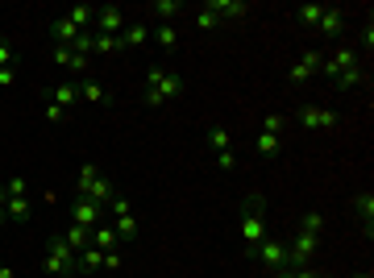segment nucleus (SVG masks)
Returning <instances> with one entry per match:
<instances>
[{
  "label": "nucleus",
  "mask_w": 374,
  "mask_h": 278,
  "mask_svg": "<svg viewBox=\"0 0 374 278\" xmlns=\"http://www.w3.org/2000/svg\"><path fill=\"white\" fill-rule=\"evenodd\" d=\"M183 79L175 75V71H163V67H150L146 71V79H142V100L150 104V108H167L171 100H179L183 96Z\"/></svg>",
  "instance_id": "obj_1"
},
{
  "label": "nucleus",
  "mask_w": 374,
  "mask_h": 278,
  "mask_svg": "<svg viewBox=\"0 0 374 278\" xmlns=\"http://www.w3.org/2000/svg\"><path fill=\"white\" fill-rule=\"evenodd\" d=\"M42 270H46V274H55V278H75V274H79L75 249L63 241V233L46 241V258H42Z\"/></svg>",
  "instance_id": "obj_2"
},
{
  "label": "nucleus",
  "mask_w": 374,
  "mask_h": 278,
  "mask_svg": "<svg viewBox=\"0 0 374 278\" xmlns=\"http://www.w3.org/2000/svg\"><path fill=\"white\" fill-rule=\"evenodd\" d=\"M262 237H266V199H262V195H250L245 208H241V245H245V253H250Z\"/></svg>",
  "instance_id": "obj_3"
},
{
  "label": "nucleus",
  "mask_w": 374,
  "mask_h": 278,
  "mask_svg": "<svg viewBox=\"0 0 374 278\" xmlns=\"http://www.w3.org/2000/svg\"><path fill=\"white\" fill-rule=\"evenodd\" d=\"M250 258H258V262H262L266 270L275 274L279 266H287V245H283V241H275V237H262V241H258V245L250 249Z\"/></svg>",
  "instance_id": "obj_4"
},
{
  "label": "nucleus",
  "mask_w": 374,
  "mask_h": 278,
  "mask_svg": "<svg viewBox=\"0 0 374 278\" xmlns=\"http://www.w3.org/2000/svg\"><path fill=\"white\" fill-rule=\"evenodd\" d=\"M349 67H362V59H358L353 46H341V50H333L329 59L320 63V75H325V79H337V75H345Z\"/></svg>",
  "instance_id": "obj_5"
},
{
  "label": "nucleus",
  "mask_w": 374,
  "mask_h": 278,
  "mask_svg": "<svg viewBox=\"0 0 374 278\" xmlns=\"http://www.w3.org/2000/svg\"><path fill=\"white\" fill-rule=\"evenodd\" d=\"M125 25H129V21H125V9H121V5H100V9H96V33L121 38Z\"/></svg>",
  "instance_id": "obj_6"
},
{
  "label": "nucleus",
  "mask_w": 374,
  "mask_h": 278,
  "mask_svg": "<svg viewBox=\"0 0 374 278\" xmlns=\"http://www.w3.org/2000/svg\"><path fill=\"white\" fill-rule=\"evenodd\" d=\"M316 249H320V237H312V233H299V237L287 245V266H312Z\"/></svg>",
  "instance_id": "obj_7"
},
{
  "label": "nucleus",
  "mask_w": 374,
  "mask_h": 278,
  "mask_svg": "<svg viewBox=\"0 0 374 278\" xmlns=\"http://www.w3.org/2000/svg\"><path fill=\"white\" fill-rule=\"evenodd\" d=\"M320 63H325V54H320V50H308L299 63L287 67V79H291V83H308L312 75H320Z\"/></svg>",
  "instance_id": "obj_8"
},
{
  "label": "nucleus",
  "mask_w": 374,
  "mask_h": 278,
  "mask_svg": "<svg viewBox=\"0 0 374 278\" xmlns=\"http://www.w3.org/2000/svg\"><path fill=\"white\" fill-rule=\"evenodd\" d=\"M299 125L308 133H320V129H337V113H329V108H299Z\"/></svg>",
  "instance_id": "obj_9"
},
{
  "label": "nucleus",
  "mask_w": 374,
  "mask_h": 278,
  "mask_svg": "<svg viewBox=\"0 0 374 278\" xmlns=\"http://www.w3.org/2000/svg\"><path fill=\"white\" fill-rule=\"evenodd\" d=\"M200 9H208L217 21H233V17H245L250 13L245 0H208V5H200Z\"/></svg>",
  "instance_id": "obj_10"
},
{
  "label": "nucleus",
  "mask_w": 374,
  "mask_h": 278,
  "mask_svg": "<svg viewBox=\"0 0 374 278\" xmlns=\"http://www.w3.org/2000/svg\"><path fill=\"white\" fill-rule=\"evenodd\" d=\"M100 216H104V208L100 204H92V199H75V208H71V220H75V225H83V229H96L100 225Z\"/></svg>",
  "instance_id": "obj_11"
},
{
  "label": "nucleus",
  "mask_w": 374,
  "mask_h": 278,
  "mask_svg": "<svg viewBox=\"0 0 374 278\" xmlns=\"http://www.w3.org/2000/svg\"><path fill=\"white\" fill-rule=\"evenodd\" d=\"M117 195H121V191H117V183L100 175V179H96V183L88 187V195H83V199H92V204H100V208H109V204H113Z\"/></svg>",
  "instance_id": "obj_12"
},
{
  "label": "nucleus",
  "mask_w": 374,
  "mask_h": 278,
  "mask_svg": "<svg viewBox=\"0 0 374 278\" xmlns=\"http://www.w3.org/2000/svg\"><path fill=\"white\" fill-rule=\"evenodd\" d=\"M117 42H121V50H137V46H146V42H150V25H146V21H129V25L121 29V38H117Z\"/></svg>",
  "instance_id": "obj_13"
},
{
  "label": "nucleus",
  "mask_w": 374,
  "mask_h": 278,
  "mask_svg": "<svg viewBox=\"0 0 374 278\" xmlns=\"http://www.w3.org/2000/svg\"><path fill=\"white\" fill-rule=\"evenodd\" d=\"M55 63L67 67V71H75V75H83L88 71V54H75L71 46H55Z\"/></svg>",
  "instance_id": "obj_14"
},
{
  "label": "nucleus",
  "mask_w": 374,
  "mask_h": 278,
  "mask_svg": "<svg viewBox=\"0 0 374 278\" xmlns=\"http://www.w3.org/2000/svg\"><path fill=\"white\" fill-rule=\"evenodd\" d=\"M353 216L366 225V237H370V225H374V191H358L353 195Z\"/></svg>",
  "instance_id": "obj_15"
},
{
  "label": "nucleus",
  "mask_w": 374,
  "mask_h": 278,
  "mask_svg": "<svg viewBox=\"0 0 374 278\" xmlns=\"http://www.w3.org/2000/svg\"><path fill=\"white\" fill-rule=\"evenodd\" d=\"M92 245H96L100 253H109V249H117V245H121V237H117V229H113V225H104V220H100V225L92 229Z\"/></svg>",
  "instance_id": "obj_16"
},
{
  "label": "nucleus",
  "mask_w": 374,
  "mask_h": 278,
  "mask_svg": "<svg viewBox=\"0 0 374 278\" xmlns=\"http://www.w3.org/2000/svg\"><path fill=\"white\" fill-rule=\"evenodd\" d=\"M50 33H55V42H59V46H75L83 29H79V25H75L71 17H59L55 25H50Z\"/></svg>",
  "instance_id": "obj_17"
},
{
  "label": "nucleus",
  "mask_w": 374,
  "mask_h": 278,
  "mask_svg": "<svg viewBox=\"0 0 374 278\" xmlns=\"http://www.w3.org/2000/svg\"><path fill=\"white\" fill-rule=\"evenodd\" d=\"M179 13H183V0H154L150 5V17H158V25H171Z\"/></svg>",
  "instance_id": "obj_18"
},
{
  "label": "nucleus",
  "mask_w": 374,
  "mask_h": 278,
  "mask_svg": "<svg viewBox=\"0 0 374 278\" xmlns=\"http://www.w3.org/2000/svg\"><path fill=\"white\" fill-rule=\"evenodd\" d=\"M341 29H345V17H341V9H333V5H329V9H325V17L316 21V33L333 38V33H341Z\"/></svg>",
  "instance_id": "obj_19"
},
{
  "label": "nucleus",
  "mask_w": 374,
  "mask_h": 278,
  "mask_svg": "<svg viewBox=\"0 0 374 278\" xmlns=\"http://www.w3.org/2000/svg\"><path fill=\"white\" fill-rule=\"evenodd\" d=\"M204 145H212L217 154H225V150H233V133H229L225 125H212V129L204 133Z\"/></svg>",
  "instance_id": "obj_20"
},
{
  "label": "nucleus",
  "mask_w": 374,
  "mask_h": 278,
  "mask_svg": "<svg viewBox=\"0 0 374 278\" xmlns=\"http://www.w3.org/2000/svg\"><path fill=\"white\" fill-rule=\"evenodd\" d=\"M283 145H287V141H283V137H275V133H258V137H254V150H258L262 158H279V154H283Z\"/></svg>",
  "instance_id": "obj_21"
},
{
  "label": "nucleus",
  "mask_w": 374,
  "mask_h": 278,
  "mask_svg": "<svg viewBox=\"0 0 374 278\" xmlns=\"http://www.w3.org/2000/svg\"><path fill=\"white\" fill-rule=\"evenodd\" d=\"M79 100H83V104H113L109 87H100V83H92V79L79 83Z\"/></svg>",
  "instance_id": "obj_22"
},
{
  "label": "nucleus",
  "mask_w": 374,
  "mask_h": 278,
  "mask_svg": "<svg viewBox=\"0 0 374 278\" xmlns=\"http://www.w3.org/2000/svg\"><path fill=\"white\" fill-rule=\"evenodd\" d=\"M63 241L79 253V249H88V245H92V229H83V225H75V220H71V225H67V233H63Z\"/></svg>",
  "instance_id": "obj_23"
},
{
  "label": "nucleus",
  "mask_w": 374,
  "mask_h": 278,
  "mask_svg": "<svg viewBox=\"0 0 374 278\" xmlns=\"http://www.w3.org/2000/svg\"><path fill=\"white\" fill-rule=\"evenodd\" d=\"M325 9H329V5L312 0V5H299V9H295V17H299V25H304V29H316V21L325 17Z\"/></svg>",
  "instance_id": "obj_24"
},
{
  "label": "nucleus",
  "mask_w": 374,
  "mask_h": 278,
  "mask_svg": "<svg viewBox=\"0 0 374 278\" xmlns=\"http://www.w3.org/2000/svg\"><path fill=\"white\" fill-rule=\"evenodd\" d=\"M75 262H79V274H92V270H100V266H104V253H100L96 245H88V249H79V253H75Z\"/></svg>",
  "instance_id": "obj_25"
},
{
  "label": "nucleus",
  "mask_w": 374,
  "mask_h": 278,
  "mask_svg": "<svg viewBox=\"0 0 374 278\" xmlns=\"http://www.w3.org/2000/svg\"><path fill=\"white\" fill-rule=\"evenodd\" d=\"M150 38H154L158 46H163L167 54H171V50H179V29H175V25H158V29H154Z\"/></svg>",
  "instance_id": "obj_26"
},
{
  "label": "nucleus",
  "mask_w": 374,
  "mask_h": 278,
  "mask_svg": "<svg viewBox=\"0 0 374 278\" xmlns=\"http://www.w3.org/2000/svg\"><path fill=\"white\" fill-rule=\"evenodd\" d=\"M113 220H117L113 229H117L121 241H133V237H137V216H133V212H121V216H113Z\"/></svg>",
  "instance_id": "obj_27"
},
{
  "label": "nucleus",
  "mask_w": 374,
  "mask_h": 278,
  "mask_svg": "<svg viewBox=\"0 0 374 278\" xmlns=\"http://www.w3.org/2000/svg\"><path fill=\"white\" fill-rule=\"evenodd\" d=\"M67 17H71L79 29H92V25H96V5H75V9H67Z\"/></svg>",
  "instance_id": "obj_28"
},
{
  "label": "nucleus",
  "mask_w": 374,
  "mask_h": 278,
  "mask_svg": "<svg viewBox=\"0 0 374 278\" xmlns=\"http://www.w3.org/2000/svg\"><path fill=\"white\" fill-rule=\"evenodd\" d=\"M29 212H34L29 195H17V199H9V208H5V216H9V220H29Z\"/></svg>",
  "instance_id": "obj_29"
},
{
  "label": "nucleus",
  "mask_w": 374,
  "mask_h": 278,
  "mask_svg": "<svg viewBox=\"0 0 374 278\" xmlns=\"http://www.w3.org/2000/svg\"><path fill=\"white\" fill-rule=\"evenodd\" d=\"M92 33H96V29H92ZM117 50H121V42L109 38V33H96V38H92V54H117Z\"/></svg>",
  "instance_id": "obj_30"
},
{
  "label": "nucleus",
  "mask_w": 374,
  "mask_h": 278,
  "mask_svg": "<svg viewBox=\"0 0 374 278\" xmlns=\"http://www.w3.org/2000/svg\"><path fill=\"white\" fill-rule=\"evenodd\" d=\"M320 229H325V216H320V212H304V216H299V233L320 237Z\"/></svg>",
  "instance_id": "obj_31"
},
{
  "label": "nucleus",
  "mask_w": 374,
  "mask_h": 278,
  "mask_svg": "<svg viewBox=\"0 0 374 278\" xmlns=\"http://www.w3.org/2000/svg\"><path fill=\"white\" fill-rule=\"evenodd\" d=\"M262 133H275V137H283V133H287V117H283V113H266Z\"/></svg>",
  "instance_id": "obj_32"
},
{
  "label": "nucleus",
  "mask_w": 374,
  "mask_h": 278,
  "mask_svg": "<svg viewBox=\"0 0 374 278\" xmlns=\"http://www.w3.org/2000/svg\"><path fill=\"white\" fill-rule=\"evenodd\" d=\"M75 100H79V87H71V83H63V87L55 92V104H59V108H67V113L75 108Z\"/></svg>",
  "instance_id": "obj_33"
},
{
  "label": "nucleus",
  "mask_w": 374,
  "mask_h": 278,
  "mask_svg": "<svg viewBox=\"0 0 374 278\" xmlns=\"http://www.w3.org/2000/svg\"><path fill=\"white\" fill-rule=\"evenodd\" d=\"M100 179V166H92V162H83L79 166V195H88V187Z\"/></svg>",
  "instance_id": "obj_34"
},
{
  "label": "nucleus",
  "mask_w": 374,
  "mask_h": 278,
  "mask_svg": "<svg viewBox=\"0 0 374 278\" xmlns=\"http://www.w3.org/2000/svg\"><path fill=\"white\" fill-rule=\"evenodd\" d=\"M362 79H366V75H362V67H349V71H345V75H337L333 83H337V87H358Z\"/></svg>",
  "instance_id": "obj_35"
},
{
  "label": "nucleus",
  "mask_w": 374,
  "mask_h": 278,
  "mask_svg": "<svg viewBox=\"0 0 374 278\" xmlns=\"http://www.w3.org/2000/svg\"><path fill=\"white\" fill-rule=\"evenodd\" d=\"M5 195H9V199H17V195H29V183H25L21 175H13V179L5 183Z\"/></svg>",
  "instance_id": "obj_36"
},
{
  "label": "nucleus",
  "mask_w": 374,
  "mask_h": 278,
  "mask_svg": "<svg viewBox=\"0 0 374 278\" xmlns=\"http://www.w3.org/2000/svg\"><path fill=\"white\" fill-rule=\"evenodd\" d=\"M217 25H221V21L212 17L208 9H200V13H196V29H200V33H212V29H217Z\"/></svg>",
  "instance_id": "obj_37"
},
{
  "label": "nucleus",
  "mask_w": 374,
  "mask_h": 278,
  "mask_svg": "<svg viewBox=\"0 0 374 278\" xmlns=\"http://www.w3.org/2000/svg\"><path fill=\"white\" fill-rule=\"evenodd\" d=\"M13 59H17V54H13V46H9L5 38H0V71H5V67H13Z\"/></svg>",
  "instance_id": "obj_38"
},
{
  "label": "nucleus",
  "mask_w": 374,
  "mask_h": 278,
  "mask_svg": "<svg viewBox=\"0 0 374 278\" xmlns=\"http://www.w3.org/2000/svg\"><path fill=\"white\" fill-rule=\"evenodd\" d=\"M63 117H67V108H59L55 100H50V104H46V121H50V125H59Z\"/></svg>",
  "instance_id": "obj_39"
},
{
  "label": "nucleus",
  "mask_w": 374,
  "mask_h": 278,
  "mask_svg": "<svg viewBox=\"0 0 374 278\" xmlns=\"http://www.w3.org/2000/svg\"><path fill=\"white\" fill-rule=\"evenodd\" d=\"M217 162H221V171H237V154H233V150L217 154Z\"/></svg>",
  "instance_id": "obj_40"
},
{
  "label": "nucleus",
  "mask_w": 374,
  "mask_h": 278,
  "mask_svg": "<svg viewBox=\"0 0 374 278\" xmlns=\"http://www.w3.org/2000/svg\"><path fill=\"white\" fill-rule=\"evenodd\" d=\"M104 270H121V253H117V249L104 253Z\"/></svg>",
  "instance_id": "obj_41"
},
{
  "label": "nucleus",
  "mask_w": 374,
  "mask_h": 278,
  "mask_svg": "<svg viewBox=\"0 0 374 278\" xmlns=\"http://www.w3.org/2000/svg\"><path fill=\"white\" fill-rule=\"evenodd\" d=\"M17 83V67H5V71H0V87H13Z\"/></svg>",
  "instance_id": "obj_42"
},
{
  "label": "nucleus",
  "mask_w": 374,
  "mask_h": 278,
  "mask_svg": "<svg viewBox=\"0 0 374 278\" xmlns=\"http://www.w3.org/2000/svg\"><path fill=\"white\" fill-rule=\"evenodd\" d=\"M271 278H295V266H279V270H275Z\"/></svg>",
  "instance_id": "obj_43"
},
{
  "label": "nucleus",
  "mask_w": 374,
  "mask_h": 278,
  "mask_svg": "<svg viewBox=\"0 0 374 278\" xmlns=\"http://www.w3.org/2000/svg\"><path fill=\"white\" fill-rule=\"evenodd\" d=\"M0 278H17V270L13 266H0Z\"/></svg>",
  "instance_id": "obj_44"
},
{
  "label": "nucleus",
  "mask_w": 374,
  "mask_h": 278,
  "mask_svg": "<svg viewBox=\"0 0 374 278\" xmlns=\"http://www.w3.org/2000/svg\"><path fill=\"white\" fill-rule=\"evenodd\" d=\"M9 208V195H5V187H0V212H5Z\"/></svg>",
  "instance_id": "obj_45"
},
{
  "label": "nucleus",
  "mask_w": 374,
  "mask_h": 278,
  "mask_svg": "<svg viewBox=\"0 0 374 278\" xmlns=\"http://www.w3.org/2000/svg\"><path fill=\"white\" fill-rule=\"evenodd\" d=\"M353 278H374V274H370V270H366V274H353Z\"/></svg>",
  "instance_id": "obj_46"
},
{
  "label": "nucleus",
  "mask_w": 374,
  "mask_h": 278,
  "mask_svg": "<svg viewBox=\"0 0 374 278\" xmlns=\"http://www.w3.org/2000/svg\"><path fill=\"white\" fill-rule=\"evenodd\" d=\"M5 220H9V216H5V212H0V225H5Z\"/></svg>",
  "instance_id": "obj_47"
}]
</instances>
